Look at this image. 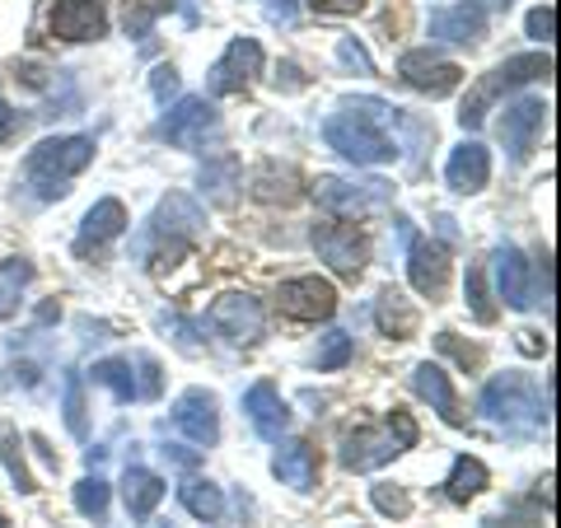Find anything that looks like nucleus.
Listing matches in <instances>:
<instances>
[{
    "label": "nucleus",
    "instance_id": "obj_1",
    "mask_svg": "<svg viewBox=\"0 0 561 528\" xmlns=\"http://www.w3.org/2000/svg\"><path fill=\"white\" fill-rule=\"evenodd\" d=\"M393 108L379 99H351L328 117V146L346 154L351 164H389L398 154V140L389 136Z\"/></svg>",
    "mask_w": 561,
    "mask_h": 528
},
{
    "label": "nucleus",
    "instance_id": "obj_2",
    "mask_svg": "<svg viewBox=\"0 0 561 528\" xmlns=\"http://www.w3.org/2000/svg\"><path fill=\"white\" fill-rule=\"evenodd\" d=\"M416 445V426L408 412H393L389 416V431H375V426H360L342 439V468L351 472H370V468H383L393 454L412 449Z\"/></svg>",
    "mask_w": 561,
    "mask_h": 528
},
{
    "label": "nucleus",
    "instance_id": "obj_3",
    "mask_svg": "<svg viewBox=\"0 0 561 528\" xmlns=\"http://www.w3.org/2000/svg\"><path fill=\"white\" fill-rule=\"evenodd\" d=\"M90 160H94L90 136H57V140H43V146L28 154V179L43 183V197H66L61 183L70 173H80Z\"/></svg>",
    "mask_w": 561,
    "mask_h": 528
},
{
    "label": "nucleus",
    "instance_id": "obj_4",
    "mask_svg": "<svg viewBox=\"0 0 561 528\" xmlns=\"http://www.w3.org/2000/svg\"><path fill=\"white\" fill-rule=\"evenodd\" d=\"M552 70V61H548V51H529V57H511L505 66H496L491 76L472 90V99L463 103V113H459V122L463 127H478V122L486 117V108L496 103L505 90H519V84H529V80H538V76H548Z\"/></svg>",
    "mask_w": 561,
    "mask_h": 528
},
{
    "label": "nucleus",
    "instance_id": "obj_5",
    "mask_svg": "<svg viewBox=\"0 0 561 528\" xmlns=\"http://www.w3.org/2000/svg\"><path fill=\"white\" fill-rule=\"evenodd\" d=\"M482 412L496 416L505 431H534L542 421V408H538V398L529 389V379H519V375H496L491 379L482 389Z\"/></svg>",
    "mask_w": 561,
    "mask_h": 528
},
{
    "label": "nucleus",
    "instance_id": "obj_6",
    "mask_svg": "<svg viewBox=\"0 0 561 528\" xmlns=\"http://www.w3.org/2000/svg\"><path fill=\"white\" fill-rule=\"evenodd\" d=\"M313 197H319L332 216H346V220H360V216H375L393 202V187L383 179H370V183H346V179H319L313 187Z\"/></svg>",
    "mask_w": 561,
    "mask_h": 528
},
{
    "label": "nucleus",
    "instance_id": "obj_7",
    "mask_svg": "<svg viewBox=\"0 0 561 528\" xmlns=\"http://www.w3.org/2000/svg\"><path fill=\"white\" fill-rule=\"evenodd\" d=\"M276 305L295 323H319V319H332L337 295H332V286L319 280V276H295V280H286V286L276 290Z\"/></svg>",
    "mask_w": 561,
    "mask_h": 528
},
{
    "label": "nucleus",
    "instance_id": "obj_8",
    "mask_svg": "<svg viewBox=\"0 0 561 528\" xmlns=\"http://www.w3.org/2000/svg\"><path fill=\"white\" fill-rule=\"evenodd\" d=\"M313 249H319V257L346 280H356L365 272V257H370L365 239L351 230V225H313Z\"/></svg>",
    "mask_w": 561,
    "mask_h": 528
},
{
    "label": "nucleus",
    "instance_id": "obj_9",
    "mask_svg": "<svg viewBox=\"0 0 561 528\" xmlns=\"http://www.w3.org/2000/svg\"><path fill=\"white\" fill-rule=\"evenodd\" d=\"M210 131H216V108L206 99H179L160 122V136L179 150H197Z\"/></svg>",
    "mask_w": 561,
    "mask_h": 528
},
{
    "label": "nucleus",
    "instance_id": "obj_10",
    "mask_svg": "<svg viewBox=\"0 0 561 528\" xmlns=\"http://www.w3.org/2000/svg\"><path fill=\"white\" fill-rule=\"evenodd\" d=\"M398 76L408 80L412 90L431 94V99H445L463 84V70L454 61H445V57H435V51H408V57L398 61Z\"/></svg>",
    "mask_w": 561,
    "mask_h": 528
},
{
    "label": "nucleus",
    "instance_id": "obj_11",
    "mask_svg": "<svg viewBox=\"0 0 561 528\" xmlns=\"http://www.w3.org/2000/svg\"><path fill=\"white\" fill-rule=\"evenodd\" d=\"M210 328L225 332L234 346H253L262 337V305L253 295H220L210 305Z\"/></svg>",
    "mask_w": 561,
    "mask_h": 528
},
{
    "label": "nucleus",
    "instance_id": "obj_12",
    "mask_svg": "<svg viewBox=\"0 0 561 528\" xmlns=\"http://www.w3.org/2000/svg\"><path fill=\"white\" fill-rule=\"evenodd\" d=\"M108 28V10L103 0H57L51 5V33L61 43H94Z\"/></svg>",
    "mask_w": 561,
    "mask_h": 528
},
{
    "label": "nucleus",
    "instance_id": "obj_13",
    "mask_svg": "<svg viewBox=\"0 0 561 528\" xmlns=\"http://www.w3.org/2000/svg\"><path fill=\"white\" fill-rule=\"evenodd\" d=\"M542 127H548V103H538V99H519L505 108L501 117V140H505V150L515 154V160H529L534 146H538V136Z\"/></svg>",
    "mask_w": 561,
    "mask_h": 528
},
{
    "label": "nucleus",
    "instance_id": "obj_14",
    "mask_svg": "<svg viewBox=\"0 0 561 528\" xmlns=\"http://www.w3.org/2000/svg\"><path fill=\"white\" fill-rule=\"evenodd\" d=\"M486 33V5L482 0H454V5L431 14V38L435 43H478Z\"/></svg>",
    "mask_w": 561,
    "mask_h": 528
},
{
    "label": "nucleus",
    "instance_id": "obj_15",
    "mask_svg": "<svg viewBox=\"0 0 561 528\" xmlns=\"http://www.w3.org/2000/svg\"><path fill=\"white\" fill-rule=\"evenodd\" d=\"M262 70V47L253 38H234L230 51L210 66V94H239Z\"/></svg>",
    "mask_w": 561,
    "mask_h": 528
},
{
    "label": "nucleus",
    "instance_id": "obj_16",
    "mask_svg": "<svg viewBox=\"0 0 561 528\" xmlns=\"http://www.w3.org/2000/svg\"><path fill=\"white\" fill-rule=\"evenodd\" d=\"M173 426H179V431L192 439V445H216V435H220L216 398L202 393V389L183 393L179 402H173Z\"/></svg>",
    "mask_w": 561,
    "mask_h": 528
},
{
    "label": "nucleus",
    "instance_id": "obj_17",
    "mask_svg": "<svg viewBox=\"0 0 561 528\" xmlns=\"http://www.w3.org/2000/svg\"><path fill=\"white\" fill-rule=\"evenodd\" d=\"M206 225V216H202V206L187 197V192H169V197L160 202V210H154V234H164V239H173L183 249L187 239H197V230Z\"/></svg>",
    "mask_w": 561,
    "mask_h": 528
},
{
    "label": "nucleus",
    "instance_id": "obj_18",
    "mask_svg": "<svg viewBox=\"0 0 561 528\" xmlns=\"http://www.w3.org/2000/svg\"><path fill=\"white\" fill-rule=\"evenodd\" d=\"M496 286H501V299L511 309H529L534 305V280H529V257H524L515 243L496 249Z\"/></svg>",
    "mask_w": 561,
    "mask_h": 528
},
{
    "label": "nucleus",
    "instance_id": "obj_19",
    "mask_svg": "<svg viewBox=\"0 0 561 528\" xmlns=\"http://www.w3.org/2000/svg\"><path fill=\"white\" fill-rule=\"evenodd\" d=\"M408 272H412V286L421 290L435 305L449 286V253L445 243H416L412 257H408Z\"/></svg>",
    "mask_w": 561,
    "mask_h": 528
},
{
    "label": "nucleus",
    "instance_id": "obj_20",
    "mask_svg": "<svg viewBox=\"0 0 561 528\" xmlns=\"http://www.w3.org/2000/svg\"><path fill=\"white\" fill-rule=\"evenodd\" d=\"M243 412H249L253 431L262 439H280V435H286V426H290V408L280 402V393L272 389V383H253L249 398H243Z\"/></svg>",
    "mask_w": 561,
    "mask_h": 528
},
{
    "label": "nucleus",
    "instance_id": "obj_21",
    "mask_svg": "<svg viewBox=\"0 0 561 528\" xmlns=\"http://www.w3.org/2000/svg\"><path fill=\"white\" fill-rule=\"evenodd\" d=\"M445 179H449L454 192H482L486 179H491V154L478 146V140H463V146L449 154Z\"/></svg>",
    "mask_w": 561,
    "mask_h": 528
},
{
    "label": "nucleus",
    "instance_id": "obj_22",
    "mask_svg": "<svg viewBox=\"0 0 561 528\" xmlns=\"http://www.w3.org/2000/svg\"><path fill=\"white\" fill-rule=\"evenodd\" d=\"M412 389H416L421 398H426L431 408L449 421V426H463L459 398H454V383H449V375H445L440 365H431V360H426V365H416V369H412Z\"/></svg>",
    "mask_w": 561,
    "mask_h": 528
},
{
    "label": "nucleus",
    "instance_id": "obj_23",
    "mask_svg": "<svg viewBox=\"0 0 561 528\" xmlns=\"http://www.w3.org/2000/svg\"><path fill=\"white\" fill-rule=\"evenodd\" d=\"M272 472H276V478L286 482V486H295V491H309L313 482H319V454H313L309 439H290V445L276 454Z\"/></svg>",
    "mask_w": 561,
    "mask_h": 528
},
{
    "label": "nucleus",
    "instance_id": "obj_24",
    "mask_svg": "<svg viewBox=\"0 0 561 528\" xmlns=\"http://www.w3.org/2000/svg\"><path fill=\"white\" fill-rule=\"evenodd\" d=\"M122 225H127V210H122V202L113 197H103L90 216H84V230H80V253H90L99 249V243H108L122 234Z\"/></svg>",
    "mask_w": 561,
    "mask_h": 528
},
{
    "label": "nucleus",
    "instance_id": "obj_25",
    "mask_svg": "<svg viewBox=\"0 0 561 528\" xmlns=\"http://www.w3.org/2000/svg\"><path fill=\"white\" fill-rule=\"evenodd\" d=\"M122 496H127V509L136 519H146L154 505L164 501V478H154L146 468H127V478H122Z\"/></svg>",
    "mask_w": 561,
    "mask_h": 528
},
{
    "label": "nucleus",
    "instance_id": "obj_26",
    "mask_svg": "<svg viewBox=\"0 0 561 528\" xmlns=\"http://www.w3.org/2000/svg\"><path fill=\"white\" fill-rule=\"evenodd\" d=\"M375 319H379V328L389 332V337H398V342H408L412 332H416V309L408 305V295L402 290H383L379 295V309H375Z\"/></svg>",
    "mask_w": 561,
    "mask_h": 528
},
{
    "label": "nucleus",
    "instance_id": "obj_27",
    "mask_svg": "<svg viewBox=\"0 0 561 528\" xmlns=\"http://www.w3.org/2000/svg\"><path fill=\"white\" fill-rule=\"evenodd\" d=\"M179 496H183V505L192 509V515L206 519V524L225 515V496H220V486H216V482L192 478V482H183V486H179Z\"/></svg>",
    "mask_w": 561,
    "mask_h": 528
},
{
    "label": "nucleus",
    "instance_id": "obj_28",
    "mask_svg": "<svg viewBox=\"0 0 561 528\" xmlns=\"http://www.w3.org/2000/svg\"><path fill=\"white\" fill-rule=\"evenodd\" d=\"M478 491H486V468H482V459H459L454 463V472H449V482H445V496L449 501H472Z\"/></svg>",
    "mask_w": 561,
    "mask_h": 528
},
{
    "label": "nucleus",
    "instance_id": "obj_29",
    "mask_svg": "<svg viewBox=\"0 0 561 528\" xmlns=\"http://www.w3.org/2000/svg\"><path fill=\"white\" fill-rule=\"evenodd\" d=\"M28 280H33V267L24 257L0 262V319H10V313H14V305H20V295H24Z\"/></svg>",
    "mask_w": 561,
    "mask_h": 528
},
{
    "label": "nucleus",
    "instance_id": "obj_30",
    "mask_svg": "<svg viewBox=\"0 0 561 528\" xmlns=\"http://www.w3.org/2000/svg\"><path fill=\"white\" fill-rule=\"evenodd\" d=\"M202 183L210 187V197H216L220 206H230V202H234V183H239L234 154H220V160H210V164L202 169Z\"/></svg>",
    "mask_w": 561,
    "mask_h": 528
},
{
    "label": "nucleus",
    "instance_id": "obj_31",
    "mask_svg": "<svg viewBox=\"0 0 561 528\" xmlns=\"http://www.w3.org/2000/svg\"><path fill=\"white\" fill-rule=\"evenodd\" d=\"M94 383H103L117 402L136 398V379H131V360H99L94 365Z\"/></svg>",
    "mask_w": 561,
    "mask_h": 528
},
{
    "label": "nucleus",
    "instance_id": "obj_32",
    "mask_svg": "<svg viewBox=\"0 0 561 528\" xmlns=\"http://www.w3.org/2000/svg\"><path fill=\"white\" fill-rule=\"evenodd\" d=\"M0 463L10 468V478L20 491H38V482L28 478V468H24V454H20V435H14L10 421H0Z\"/></svg>",
    "mask_w": 561,
    "mask_h": 528
},
{
    "label": "nucleus",
    "instance_id": "obj_33",
    "mask_svg": "<svg viewBox=\"0 0 561 528\" xmlns=\"http://www.w3.org/2000/svg\"><path fill=\"white\" fill-rule=\"evenodd\" d=\"M76 505H80L84 519H103V515H108V482H103V478H84L76 486Z\"/></svg>",
    "mask_w": 561,
    "mask_h": 528
},
{
    "label": "nucleus",
    "instance_id": "obj_34",
    "mask_svg": "<svg viewBox=\"0 0 561 528\" xmlns=\"http://www.w3.org/2000/svg\"><path fill=\"white\" fill-rule=\"evenodd\" d=\"M154 14H160V5H154V0H127V33H131V38H140V43L150 38Z\"/></svg>",
    "mask_w": 561,
    "mask_h": 528
},
{
    "label": "nucleus",
    "instance_id": "obj_35",
    "mask_svg": "<svg viewBox=\"0 0 561 528\" xmlns=\"http://www.w3.org/2000/svg\"><path fill=\"white\" fill-rule=\"evenodd\" d=\"M351 360V337L346 332H328L319 346V369H342Z\"/></svg>",
    "mask_w": 561,
    "mask_h": 528
},
{
    "label": "nucleus",
    "instance_id": "obj_36",
    "mask_svg": "<svg viewBox=\"0 0 561 528\" xmlns=\"http://www.w3.org/2000/svg\"><path fill=\"white\" fill-rule=\"evenodd\" d=\"M468 305H472V313H478V323H491V319H496V305L486 299V280H482L478 267H468Z\"/></svg>",
    "mask_w": 561,
    "mask_h": 528
},
{
    "label": "nucleus",
    "instance_id": "obj_37",
    "mask_svg": "<svg viewBox=\"0 0 561 528\" xmlns=\"http://www.w3.org/2000/svg\"><path fill=\"white\" fill-rule=\"evenodd\" d=\"M66 426H70V435H84V393H80V379L66 383Z\"/></svg>",
    "mask_w": 561,
    "mask_h": 528
},
{
    "label": "nucleus",
    "instance_id": "obj_38",
    "mask_svg": "<svg viewBox=\"0 0 561 528\" xmlns=\"http://www.w3.org/2000/svg\"><path fill=\"white\" fill-rule=\"evenodd\" d=\"M529 38H538V43H552L557 38V10L552 5H538L529 14Z\"/></svg>",
    "mask_w": 561,
    "mask_h": 528
},
{
    "label": "nucleus",
    "instance_id": "obj_39",
    "mask_svg": "<svg viewBox=\"0 0 561 528\" xmlns=\"http://www.w3.org/2000/svg\"><path fill=\"white\" fill-rule=\"evenodd\" d=\"M375 505L383 509V515H408L412 501H408V491H398V486H375Z\"/></svg>",
    "mask_w": 561,
    "mask_h": 528
},
{
    "label": "nucleus",
    "instance_id": "obj_40",
    "mask_svg": "<svg viewBox=\"0 0 561 528\" xmlns=\"http://www.w3.org/2000/svg\"><path fill=\"white\" fill-rule=\"evenodd\" d=\"M440 351H449V356L459 360L463 369H478L482 365V351L478 346H459V342H454V332H440Z\"/></svg>",
    "mask_w": 561,
    "mask_h": 528
},
{
    "label": "nucleus",
    "instance_id": "obj_41",
    "mask_svg": "<svg viewBox=\"0 0 561 528\" xmlns=\"http://www.w3.org/2000/svg\"><path fill=\"white\" fill-rule=\"evenodd\" d=\"M337 57H342L346 66H360L365 76H370V70H375V66H370V57H365V47H360L356 38H342V43H337Z\"/></svg>",
    "mask_w": 561,
    "mask_h": 528
},
{
    "label": "nucleus",
    "instance_id": "obj_42",
    "mask_svg": "<svg viewBox=\"0 0 561 528\" xmlns=\"http://www.w3.org/2000/svg\"><path fill=\"white\" fill-rule=\"evenodd\" d=\"M309 5L319 10V14H356L365 0H309Z\"/></svg>",
    "mask_w": 561,
    "mask_h": 528
},
{
    "label": "nucleus",
    "instance_id": "obj_43",
    "mask_svg": "<svg viewBox=\"0 0 561 528\" xmlns=\"http://www.w3.org/2000/svg\"><path fill=\"white\" fill-rule=\"evenodd\" d=\"M262 5H267L276 24H295V5H300V0H262Z\"/></svg>",
    "mask_w": 561,
    "mask_h": 528
},
{
    "label": "nucleus",
    "instance_id": "obj_44",
    "mask_svg": "<svg viewBox=\"0 0 561 528\" xmlns=\"http://www.w3.org/2000/svg\"><path fill=\"white\" fill-rule=\"evenodd\" d=\"M14 131H20V113H14V108H10V103H5V99H0V146H5V140H10Z\"/></svg>",
    "mask_w": 561,
    "mask_h": 528
},
{
    "label": "nucleus",
    "instance_id": "obj_45",
    "mask_svg": "<svg viewBox=\"0 0 561 528\" xmlns=\"http://www.w3.org/2000/svg\"><path fill=\"white\" fill-rule=\"evenodd\" d=\"M173 90H179V70H173V66H160V70H154V94H173Z\"/></svg>",
    "mask_w": 561,
    "mask_h": 528
},
{
    "label": "nucleus",
    "instance_id": "obj_46",
    "mask_svg": "<svg viewBox=\"0 0 561 528\" xmlns=\"http://www.w3.org/2000/svg\"><path fill=\"white\" fill-rule=\"evenodd\" d=\"M0 528H5V519H0Z\"/></svg>",
    "mask_w": 561,
    "mask_h": 528
}]
</instances>
